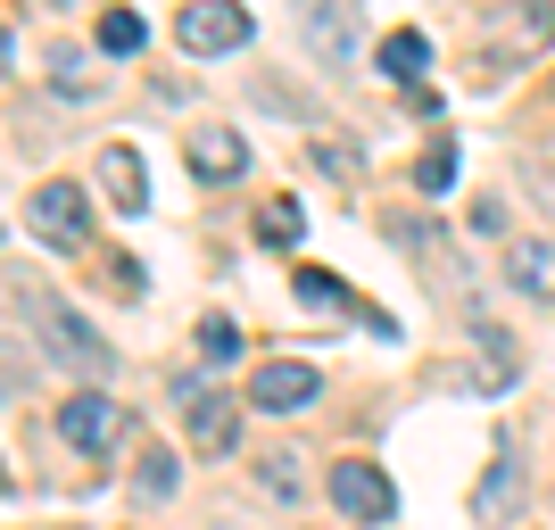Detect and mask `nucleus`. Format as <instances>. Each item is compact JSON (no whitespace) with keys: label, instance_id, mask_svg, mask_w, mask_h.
I'll list each match as a JSON object with an SVG mask.
<instances>
[{"label":"nucleus","instance_id":"f257e3e1","mask_svg":"<svg viewBox=\"0 0 555 530\" xmlns=\"http://www.w3.org/2000/svg\"><path fill=\"white\" fill-rule=\"evenodd\" d=\"M25 315L42 323V348L59 357V365H75V373H108V340H100V332L75 315V307H59L50 290H34V307H25Z\"/></svg>","mask_w":555,"mask_h":530},{"label":"nucleus","instance_id":"f03ea898","mask_svg":"<svg viewBox=\"0 0 555 530\" xmlns=\"http://www.w3.org/2000/svg\"><path fill=\"white\" fill-rule=\"evenodd\" d=\"M175 34H183L191 59H224V50L249 42L257 25H249V9H241V0H191L183 17H175Z\"/></svg>","mask_w":555,"mask_h":530},{"label":"nucleus","instance_id":"7ed1b4c3","mask_svg":"<svg viewBox=\"0 0 555 530\" xmlns=\"http://www.w3.org/2000/svg\"><path fill=\"white\" fill-rule=\"evenodd\" d=\"M315 398H324V373L299 365V357H266L249 373V406H266V415H307Z\"/></svg>","mask_w":555,"mask_h":530},{"label":"nucleus","instance_id":"20e7f679","mask_svg":"<svg viewBox=\"0 0 555 530\" xmlns=\"http://www.w3.org/2000/svg\"><path fill=\"white\" fill-rule=\"evenodd\" d=\"M332 506H340L348 522H390V514H398V489H390L382 464L340 456V464H332Z\"/></svg>","mask_w":555,"mask_h":530},{"label":"nucleus","instance_id":"39448f33","mask_svg":"<svg viewBox=\"0 0 555 530\" xmlns=\"http://www.w3.org/2000/svg\"><path fill=\"white\" fill-rule=\"evenodd\" d=\"M291 17H299V42L315 50V67H357V17H348V0H291Z\"/></svg>","mask_w":555,"mask_h":530},{"label":"nucleus","instance_id":"423d86ee","mask_svg":"<svg viewBox=\"0 0 555 530\" xmlns=\"http://www.w3.org/2000/svg\"><path fill=\"white\" fill-rule=\"evenodd\" d=\"M183 415H191V448H199V456H232V448H241V406H232V390L183 382Z\"/></svg>","mask_w":555,"mask_h":530},{"label":"nucleus","instance_id":"0eeeda50","mask_svg":"<svg viewBox=\"0 0 555 530\" xmlns=\"http://www.w3.org/2000/svg\"><path fill=\"white\" fill-rule=\"evenodd\" d=\"M25 224L42 232L50 249H75L92 216H83V191H75V183H42V191H34V199H25Z\"/></svg>","mask_w":555,"mask_h":530},{"label":"nucleus","instance_id":"6e6552de","mask_svg":"<svg viewBox=\"0 0 555 530\" xmlns=\"http://www.w3.org/2000/svg\"><path fill=\"white\" fill-rule=\"evenodd\" d=\"M59 439H67V448H83V456H100V448L116 439V398L75 390L67 406H59Z\"/></svg>","mask_w":555,"mask_h":530},{"label":"nucleus","instance_id":"1a4fd4ad","mask_svg":"<svg viewBox=\"0 0 555 530\" xmlns=\"http://www.w3.org/2000/svg\"><path fill=\"white\" fill-rule=\"evenodd\" d=\"M183 150H191V174H199V183H232V174H249V141H241V133H224V125L191 133Z\"/></svg>","mask_w":555,"mask_h":530},{"label":"nucleus","instance_id":"9d476101","mask_svg":"<svg viewBox=\"0 0 555 530\" xmlns=\"http://www.w3.org/2000/svg\"><path fill=\"white\" fill-rule=\"evenodd\" d=\"M100 183H108V208L116 216H141V208H150V174H141V158L125 150V141L100 150Z\"/></svg>","mask_w":555,"mask_h":530},{"label":"nucleus","instance_id":"9b49d317","mask_svg":"<svg viewBox=\"0 0 555 530\" xmlns=\"http://www.w3.org/2000/svg\"><path fill=\"white\" fill-rule=\"evenodd\" d=\"M506 282L522 290V299L547 307L555 299V241H514V249H506Z\"/></svg>","mask_w":555,"mask_h":530},{"label":"nucleus","instance_id":"f8f14e48","mask_svg":"<svg viewBox=\"0 0 555 530\" xmlns=\"http://www.w3.org/2000/svg\"><path fill=\"white\" fill-rule=\"evenodd\" d=\"M547 9H539V0H531V9H514V25H506V42H481V75H506V59H514V50H522V42H547Z\"/></svg>","mask_w":555,"mask_h":530},{"label":"nucleus","instance_id":"ddd939ff","mask_svg":"<svg viewBox=\"0 0 555 530\" xmlns=\"http://www.w3.org/2000/svg\"><path fill=\"white\" fill-rule=\"evenodd\" d=\"M373 59H382V75H390V83H415V75L431 67V42L398 25V34H382V50H373Z\"/></svg>","mask_w":555,"mask_h":530},{"label":"nucleus","instance_id":"4468645a","mask_svg":"<svg viewBox=\"0 0 555 530\" xmlns=\"http://www.w3.org/2000/svg\"><path fill=\"white\" fill-rule=\"evenodd\" d=\"M257 489H266V497H282V506H299L307 497V481H299V456H257Z\"/></svg>","mask_w":555,"mask_h":530},{"label":"nucleus","instance_id":"2eb2a0df","mask_svg":"<svg viewBox=\"0 0 555 530\" xmlns=\"http://www.w3.org/2000/svg\"><path fill=\"white\" fill-rule=\"evenodd\" d=\"M175 481H183L175 448H150V456H141V473H133V489H141V497H175Z\"/></svg>","mask_w":555,"mask_h":530},{"label":"nucleus","instance_id":"dca6fc26","mask_svg":"<svg viewBox=\"0 0 555 530\" xmlns=\"http://www.w3.org/2000/svg\"><path fill=\"white\" fill-rule=\"evenodd\" d=\"M100 42H108L116 59H133V50H141V17H133V9H108V17H100Z\"/></svg>","mask_w":555,"mask_h":530},{"label":"nucleus","instance_id":"f3484780","mask_svg":"<svg viewBox=\"0 0 555 530\" xmlns=\"http://www.w3.org/2000/svg\"><path fill=\"white\" fill-rule=\"evenodd\" d=\"M199 357H208V365H232V357H241V332H232L224 315H208L199 323Z\"/></svg>","mask_w":555,"mask_h":530},{"label":"nucleus","instance_id":"a211bd4d","mask_svg":"<svg viewBox=\"0 0 555 530\" xmlns=\"http://www.w3.org/2000/svg\"><path fill=\"white\" fill-rule=\"evenodd\" d=\"M448 174H456V150H448V141H431V150H423V166H415V183H423V191H448Z\"/></svg>","mask_w":555,"mask_h":530},{"label":"nucleus","instance_id":"6ab92c4d","mask_svg":"<svg viewBox=\"0 0 555 530\" xmlns=\"http://www.w3.org/2000/svg\"><path fill=\"white\" fill-rule=\"evenodd\" d=\"M299 299H315V307H348V290L332 274H315V266H299Z\"/></svg>","mask_w":555,"mask_h":530},{"label":"nucleus","instance_id":"aec40b11","mask_svg":"<svg viewBox=\"0 0 555 530\" xmlns=\"http://www.w3.org/2000/svg\"><path fill=\"white\" fill-rule=\"evenodd\" d=\"M59 92H92V67H83V50H59Z\"/></svg>","mask_w":555,"mask_h":530},{"label":"nucleus","instance_id":"412c9836","mask_svg":"<svg viewBox=\"0 0 555 530\" xmlns=\"http://www.w3.org/2000/svg\"><path fill=\"white\" fill-rule=\"evenodd\" d=\"M257 232H266V241H291V232H299V208H291V199H274V208L257 216Z\"/></svg>","mask_w":555,"mask_h":530}]
</instances>
